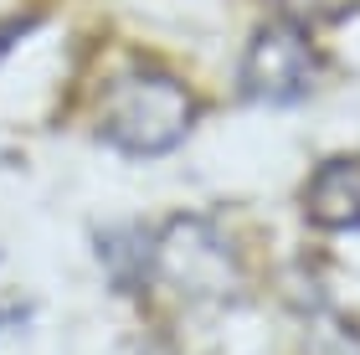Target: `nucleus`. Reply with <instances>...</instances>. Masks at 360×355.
<instances>
[{
	"label": "nucleus",
	"instance_id": "obj_6",
	"mask_svg": "<svg viewBox=\"0 0 360 355\" xmlns=\"http://www.w3.org/2000/svg\"><path fill=\"white\" fill-rule=\"evenodd\" d=\"M309 355H360V330L350 325H319V335L309 340Z\"/></svg>",
	"mask_w": 360,
	"mask_h": 355
},
{
	"label": "nucleus",
	"instance_id": "obj_2",
	"mask_svg": "<svg viewBox=\"0 0 360 355\" xmlns=\"http://www.w3.org/2000/svg\"><path fill=\"white\" fill-rule=\"evenodd\" d=\"M150 273L165 278L175 294L186 299H232L242 288V263L237 247L226 242L221 227L206 217H170L165 227L150 237Z\"/></svg>",
	"mask_w": 360,
	"mask_h": 355
},
{
	"label": "nucleus",
	"instance_id": "obj_3",
	"mask_svg": "<svg viewBox=\"0 0 360 355\" xmlns=\"http://www.w3.org/2000/svg\"><path fill=\"white\" fill-rule=\"evenodd\" d=\"M324 57L314 52L304 26L273 21L248 41V57H242V93L252 103H299L309 88L319 83Z\"/></svg>",
	"mask_w": 360,
	"mask_h": 355
},
{
	"label": "nucleus",
	"instance_id": "obj_4",
	"mask_svg": "<svg viewBox=\"0 0 360 355\" xmlns=\"http://www.w3.org/2000/svg\"><path fill=\"white\" fill-rule=\"evenodd\" d=\"M304 212L324 232H355L360 227V160L340 155L309 175L304 186Z\"/></svg>",
	"mask_w": 360,
	"mask_h": 355
},
{
	"label": "nucleus",
	"instance_id": "obj_7",
	"mask_svg": "<svg viewBox=\"0 0 360 355\" xmlns=\"http://www.w3.org/2000/svg\"><path fill=\"white\" fill-rule=\"evenodd\" d=\"M21 31H26V21H0V57H6L11 46L21 41Z\"/></svg>",
	"mask_w": 360,
	"mask_h": 355
},
{
	"label": "nucleus",
	"instance_id": "obj_1",
	"mask_svg": "<svg viewBox=\"0 0 360 355\" xmlns=\"http://www.w3.org/2000/svg\"><path fill=\"white\" fill-rule=\"evenodd\" d=\"M195 93L165 67H134L103 93L98 103V134L113 150L150 160V155H170L180 139L195 129Z\"/></svg>",
	"mask_w": 360,
	"mask_h": 355
},
{
	"label": "nucleus",
	"instance_id": "obj_5",
	"mask_svg": "<svg viewBox=\"0 0 360 355\" xmlns=\"http://www.w3.org/2000/svg\"><path fill=\"white\" fill-rule=\"evenodd\" d=\"M268 11L278 15V21L288 26H324V21H340V15L350 11V0H268Z\"/></svg>",
	"mask_w": 360,
	"mask_h": 355
}]
</instances>
